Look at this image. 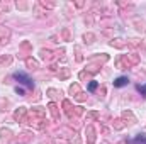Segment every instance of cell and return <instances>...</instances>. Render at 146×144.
<instances>
[{"mask_svg": "<svg viewBox=\"0 0 146 144\" xmlns=\"http://www.w3.org/2000/svg\"><path fill=\"white\" fill-rule=\"evenodd\" d=\"M14 80H17V81H19V85H24V87H27V88H34V81H33V78H31V76H27L26 73L15 71V73H14Z\"/></svg>", "mask_w": 146, "mask_h": 144, "instance_id": "cell-1", "label": "cell"}, {"mask_svg": "<svg viewBox=\"0 0 146 144\" xmlns=\"http://www.w3.org/2000/svg\"><path fill=\"white\" fill-rule=\"evenodd\" d=\"M131 143H133V144H146V137H145V136H138V137H136V139H133Z\"/></svg>", "mask_w": 146, "mask_h": 144, "instance_id": "cell-3", "label": "cell"}, {"mask_svg": "<svg viewBox=\"0 0 146 144\" xmlns=\"http://www.w3.org/2000/svg\"><path fill=\"white\" fill-rule=\"evenodd\" d=\"M95 88H97V81H92V83L88 85V90H90V92H94Z\"/></svg>", "mask_w": 146, "mask_h": 144, "instance_id": "cell-4", "label": "cell"}, {"mask_svg": "<svg viewBox=\"0 0 146 144\" xmlns=\"http://www.w3.org/2000/svg\"><path fill=\"white\" fill-rule=\"evenodd\" d=\"M127 83H129V80H127L126 76H119V78H115V81H114V87L121 88V87H126Z\"/></svg>", "mask_w": 146, "mask_h": 144, "instance_id": "cell-2", "label": "cell"}, {"mask_svg": "<svg viewBox=\"0 0 146 144\" xmlns=\"http://www.w3.org/2000/svg\"><path fill=\"white\" fill-rule=\"evenodd\" d=\"M138 90H139L141 93H146V85H145V87H141V85H138Z\"/></svg>", "mask_w": 146, "mask_h": 144, "instance_id": "cell-5", "label": "cell"}]
</instances>
